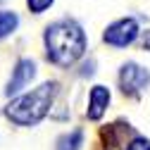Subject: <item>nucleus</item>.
I'll return each instance as SVG.
<instances>
[{"instance_id":"1","label":"nucleus","mask_w":150,"mask_h":150,"mask_svg":"<svg viewBox=\"0 0 150 150\" xmlns=\"http://www.w3.org/2000/svg\"><path fill=\"white\" fill-rule=\"evenodd\" d=\"M45 52L57 67H71L86 50V33L71 19H60L45 29Z\"/></svg>"},{"instance_id":"2","label":"nucleus","mask_w":150,"mask_h":150,"mask_svg":"<svg viewBox=\"0 0 150 150\" xmlns=\"http://www.w3.org/2000/svg\"><path fill=\"white\" fill-rule=\"evenodd\" d=\"M55 96H57V83L55 81H45L38 88H33V91L24 93V96L14 98L5 107V115L17 126H33V124H38L48 115Z\"/></svg>"},{"instance_id":"3","label":"nucleus","mask_w":150,"mask_h":150,"mask_svg":"<svg viewBox=\"0 0 150 150\" xmlns=\"http://www.w3.org/2000/svg\"><path fill=\"white\" fill-rule=\"evenodd\" d=\"M105 43L107 45H115V48H126V45H131L136 38H138V24H136V19H119V22H115V24H110L107 29H105Z\"/></svg>"},{"instance_id":"4","label":"nucleus","mask_w":150,"mask_h":150,"mask_svg":"<svg viewBox=\"0 0 150 150\" xmlns=\"http://www.w3.org/2000/svg\"><path fill=\"white\" fill-rule=\"evenodd\" d=\"M148 83H150V71L143 69L141 64L126 62L119 69V86H122V91L126 93V96H136V93L143 91Z\"/></svg>"},{"instance_id":"5","label":"nucleus","mask_w":150,"mask_h":150,"mask_svg":"<svg viewBox=\"0 0 150 150\" xmlns=\"http://www.w3.org/2000/svg\"><path fill=\"white\" fill-rule=\"evenodd\" d=\"M33 76H36V64H33V60H26V57L19 60V62H17V67L12 69V76H10V81H7L5 93H7V96L19 93Z\"/></svg>"},{"instance_id":"6","label":"nucleus","mask_w":150,"mask_h":150,"mask_svg":"<svg viewBox=\"0 0 150 150\" xmlns=\"http://www.w3.org/2000/svg\"><path fill=\"white\" fill-rule=\"evenodd\" d=\"M110 105V91L105 86H93L88 93V119L98 122Z\"/></svg>"},{"instance_id":"7","label":"nucleus","mask_w":150,"mask_h":150,"mask_svg":"<svg viewBox=\"0 0 150 150\" xmlns=\"http://www.w3.org/2000/svg\"><path fill=\"white\" fill-rule=\"evenodd\" d=\"M83 143V131L81 129H74L71 134H64L57 138V145H55V150H79Z\"/></svg>"},{"instance_id":"8","label":"nucleus","mask_w":150,"mask_h":150,"mask_svg":"<svg viewBox=\"0 0 150 150\" xmlns=\"http://www.w3.org/2000/svg\"><path fill=\"white\" fill-rule=\"evenodd\" d=\"M17 26H19V17L10 10H0V38L10 36Z\"/></svg>"},{"instance_id":"9","label":"nucleus","mask_w":150,"mask_h":150,"mask_svg":"<svg viewBox=\"0 0 150 150\" xmlns=\"http://www.w3.org/2000/svg\"><path fill=\"white\" fill-rule=\"evenodd\" d=\"M55 3V0H26V5H29V10L31 12H36V14H41V12H45L50 5Z\"/></svg>"},{"instance_id":"10","label":"nucleus","mask_w":150,"mask_h":150,"mask_svg":"<svg viewBox=\"0 0 150 150\" xmlns=\"http://www.w3.org/2000/svg\"><path fill=\"white\" fill-rule=\"evenodd\" d=\"M126 150H150V141H148V138L136 136L134 141H131V143L126 145Z\"/></svg>"},{"instance_id":"11","label":"nucleus","mask_w":150,"mask_h":150,"mask_svg":"<svg viewBox=\"0 0 150 150\" xmlns=\"http://www.w3.org/2000/svg\"><path fill=\"white\" fill-rule=\"evenodd\" d=\"M143 48L150 50V31H145V36H143Z\"/></svg>"}]
</instances>
